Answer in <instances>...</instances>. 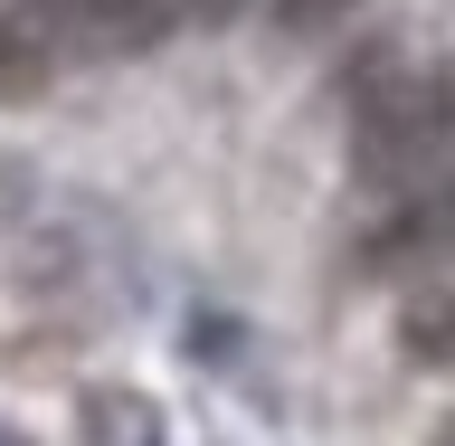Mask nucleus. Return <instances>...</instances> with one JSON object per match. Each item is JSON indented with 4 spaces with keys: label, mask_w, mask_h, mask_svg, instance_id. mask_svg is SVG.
Returning <instances> with one entry per match:
<instances>
[{
    "label": "nucleus",
    "mask_w": 455,
    "mask_h": 446,
    "mask_svg": "<svg viewBox=\"0 0 455 446\" xmlns=\"http://www.w3.org/2000/svg\"><path fill=\"white\" fill-rule=\"evenodd\" d=\"M361 171H370V191L389 199V209H408V199H455V67L370 105Z\"/></svg>",
    "instance_id": "1"
},
{
    "label": "nucleus",
    "mask_w": 455,
    "mask_h": 446,
    "mask_svg": "<svg viewBox=\"0 0 455 446\" xmlns=\"http://www.w3.org/2000/svg\"><path fill=\"white\" fill-rule=\"evenodd\" d=\"M228 0H48V20L67 28V57H114V48H152L180 20H219Z\"/></svg>",
    "instance_id": "2"
},
{
    "label": "nucleus",
    "mask_w": 455,
    "mask_h": 446,
    "mask_svg": "<svg viewBox=\"0 0 455 446\" xmlns=\"http://www.w3.org/2000/svg\"><path fill=\"white\" fill-rule=\"evenodd\" d=\"M67 67V28L48 20V0H0V95L20 105Z\"/></svg>",
    "instance_id": "3"
},
{
    "label": "nucleus",
    "mask_w": 455,
    "mask_h": 446,
    "mask_svg": "<svg viewBox=\"0 0 455 446\" xmlns=\"http://www.w3.org/2000/svg\"><path fill=\"white\" fill-rule=\"evenodd\" d=\"M275 10H284V20H304V28H313V20H341L351 0H275Z\"/></svg>",
    "instance_id": "4"
}]
</instances>
